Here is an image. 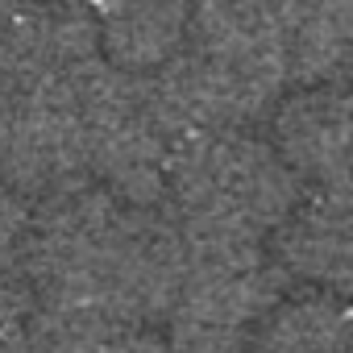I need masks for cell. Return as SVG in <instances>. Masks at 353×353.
Instances as JSON below:
<instances>
[{
    "label": "cell",
    "instance_id": "cell-9",
    "mask_svg": "<svg viewBox=\"0 0 353 353\" xmlns=\"http://www.w3.org/2000/svg\"><path fill=\"white\" fill-rule=\"evenodd\" d=\"M17 5H21V0H0V21H5V17L17 9Z\"/></svg>",
    "mask_w": 353,
    "mask_h": 353
},
{
    "label": "cell",
    "instance_id": "cell-6",
    "mask_svg": "<svg viewBox=\"0 0 353 353\" xmlns=\"http://www.w3.org/2000/svg\"><path fill=\"white\" fill-rule=\"evenodd\" d=\"M279 254L291 270L353 295V188H316L279 225Z\"/></svg>",
    "mask_w": 353,
    "mask_h": 353
},
{
    "label": "cell",
    "instance_id": "cell-2",
    "mask_svg": "<svg viewBox=\"0 0 353 353\" xmlns=\"http://www.w3.org/2000/svg\"><path fill=\"white\" fill-rule=\"evenodd\" d=\"M170 212L188 237L262 241L299 204V174L279 145L245 129H204L179 141L166 170Z\"/></svg>",
    "mask_w": 353,
    "mask_h": 353
},
{
    "label": "cell",
    "instance_id": "cell-4",
    "mask_svg": "<svg viewBox=\"0 0 353 353\" xmlns=\"http://www.w3.org/2000/svg\"><path fill=\"white\" fill-rule=\"evenodd\" d=\"M100 59L96 17L79 0H21L0 21V96L67 92Z\"/></svg>",
    "mask_w": 353,
    "mask_h": 353
},
{
    "label": "cell",
    "instance_id": "cell-5",
    "mask_svg": "<svg viewBox=\"0 0 353 353\" xmlns=\"http://www.w3.org/2000/svg\"><path fill=\"white\" fill-rule=\"evenodd\" d=\"M274 145L299 179L316 188H353V92H345V83L283 92Z\"/></svg>",
    "mask_w": 353,
    "mask_h": 353
},
{
    "label": "cell",
    "instance_id": "cell-1",
    "mask_svg": "<svg viewBox=\"0 0 353 353\" xmlns=\"http://www.w3.org/2000/svg\"><path fill=\"white\" fill-rule=\"evenodd\" d=\"M179 133L245 129L283 100V0H192L188 38L150 71Z\"/></svg>",
    "mask_w": 353,
    "mask_h": 353
},
{
    "label": "cell",
    "instance_id": "cell-10",
    "mask_svg": "<svg viewBox=\"0 0 353 353\" xmlns=\"http://www.w3.org/2000/svg\"><path fill=\"white\" fill-rule=\"evenodd\" d=\"M349 353H353V324H349Z\"/></svg>",
    "mask_w": 353,
    "mask_h": 353
},
{
    "label": "cell",
    "instance_id": "cell-11",
    "mask_svg": "<svg viewBox=\"0 0 353 353\" xmlns=\"http://www.w3.org/2000/svg\"><path fill=\"white\" fill-rule=\"evenodd\" d=\"M349 83H353V79H349Z\"/></svg>",
    "mask_w": 353,
    "mask_h": 353
},
{
    "label": "cell",
    "instance_id": "cell-8",
    "mask_svg": "<svg viewBox=\"0 0 353 353\" xmlns=\"http://www.w3.org/2000/svg\"><path fill=\"white\" fill-rule=\"evenodd\" d=\"M117 332L100 316L38 299V307H21L0 324V353H112Z\"/></svg>",
    "mask_w": 353,
    "mask_h": 353
},
{
    "label": "cell",
    "instance_id": "cell-3",
    "mask_svg": "<svg viewBox=\"0 0 353 353\" xmlns=\"http://www.w3.org/2000/svg\"><path fill=\"white\" fill-rule=\"evenodd\" d=\"M71 104L92 179L129 204H158L183 133L162 104L154 75L100 59L79 83H71Z\"/></svg>",
    "mask_w": 353,
    "mask_h": 353
},
{
    "label": "cell",
    "instance_id": "cell-7",
    "mask_svg": "<svg viewBox=\"0 0 353 353\" xmlns=\"http://www.w3.org/2000/svg\"><path fill=\"white\" fill-rule=\"evenodd\" d=\"M283 59L291 88L353 79V0H283Z\"/></svg>",
    "mask_w": 353,
    "mask_h": 353
}]
</instances>
